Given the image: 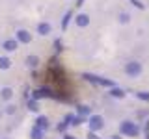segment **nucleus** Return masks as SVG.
<instances>
[{
	"instance_id": "1",
	"label": "nucleus",
	"mask_w": 149,
	"mask_h": 139,
	"mask_svg": "<svg viewBox=\"0 0 149 139\" xmlns=\"http://www.w3.org/2000/svg\"><path fill=\"white\" fill-rule=\"evenodd\" d=\"M127 71H129L130 74H132V72H140V65H138V63H130L129 67H127Z\"/></svg>"
},
{
	"instance_id": "2",
	"label": "nucleus",
	"mask_w": 149,
	"mask_h": 139,
	"mask_svg": "<svg viewBox=\"0 0 149 139\" xmlns=\"http://www.w3.org/2000/svg\"><path fill=\"white\" fill-rule=\"evenodd\" d=\"M4 46H6V50H15L17 48V43H15V41H6V45H4Z\"/></svg>"
},
{
	"instance_id": "3",
	"label": "nucleus",
	"mask_w": 149,
	"mask_h": 139,
	"mask_svg": "<svg viewBox=\"0 0 149 139\" xmlns=\"http://www.w3.org/2000/svg\"><path fill=\"white\" fill-rule=\"evenodd\" d=\"M123 132H129V133H136V126H130V124H125V126H123Z\"/></svg>"
},
{
	"instance_id": "4",
	"label": "nucleus",
	"mask_w": 149,
	"mask_h": 139,
	"mask_svg": "<svg viewBox=\"0 0 149 139\" xmlns=\"http://www.w3.org/2000/svg\"><path fill=\"white\" fill-rule=\"evenodd\" d=\"M19 39H21V41H24V43H26V41H30V35H28L26 32H19Z\"/></svg>"
},
{
	"instance_id": "5",
	"label": "nucleus",
	"mask_w": 149,
	"mask_h": 139,
	"mask_svg": "<svg viewBox=\"0 0 149 139\" xmlns=\"http://www.w3.org/2000/svg\"><path fill=\"white\" fill-rule=\"evenodd\" d=\"M78 24H80V26L88 24V17H86V15H80V17H78Z\"/></svg>"
},
{
	"instance_id": "6",
	"label": "nucleus",
	"mask_w": 149,
	"mask_h": 139,
	"mask_svg": "<svg viewBox=\"0 0 149 139\" xmlns=\"http://www.w3.org/2000/svg\"><path fill=\"white\" fill-rule=\"evenodd\" d=\"M49 30H50V28H49V24H41V26H39V32H41V34H47Z\"/></svg>"
},
{
	"instance_id": "7",
	"label": "nucleus",
	"mask_w": 149,
	"mask_h": 139,
	"mask_svg": "<svg viewBox=\"0 0 149 139\" xmlns=\"http://www.w3.org/2000/svg\"><path fill=\"white\" fill-rule=\"evenodd\" d=\"M91 126H93V128H99V126H101V120H99V119L95 117V119L91 120Z\"/></svg>"
},
{
	"instance_id": "8",
	"label": "nucleus",
	"mask_w": 149,
	"mask_h": 139,
	"mask_svg": "<svg viewBox=\"0 0 149 139\" xmlns=\"http://www.w3.org/2000/svg\"><path fill=\"white\" fill-rule=\"evenodd\" d=\"M8 65H9V61H8V59H0V67H4V69H6Z\"/></svg>"
}]
</instances>
